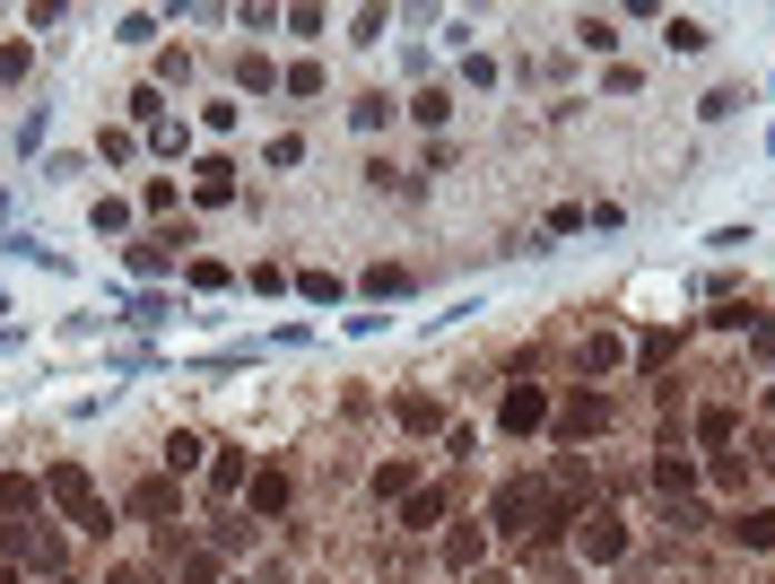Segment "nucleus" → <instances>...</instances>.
<instances>
[{
	"label": "nucleus",
	"instance_id": "23",
	"mask_svg": "<svg viewBox=\"0 0 775 584\" xmlns=\"http://www.w3.org/2000/svg\"><path fill=\"white\" fill-rule=\"evenodd\" d=\"M297 288H306L314 306H340V279H331V270H306V279H297Z\"/></svg>",
	"mask_w": 775,
	"mask_h": 584
},
{
	"label": "nucleus",
	"instance_id": "18",
	"mask_svg": "<svg viewBox=\"0 0 775 584\" xmlns=\"http://www.w3.org/2000/svg\"><path fill=\"white\" fill-rule=\"evenodd\" d=\"M27 70H36V44H0V88H18Z\"/></svg>",
	"mask_w": 775,
	"mask_h": 584
},
{
	"label": "nucleus",
	"instance_id": "27",
	"mask_svg": "<svg viewBox=\"0 0 775 584\" xmlns=\"http://www.w3.org/2000/svg\"><path fill=\"white\" fill-rule=\"evenodd\" d=\"M44 584H70V576H44Z\"/></svg>",
	"mask_w": 775,
	"mask_h": 584
},
{
	"label": "nucleus",
	"instance_id": "28",
	"mask_svg": "<svg viewBox=\"0 0 775 584\" xmlns=\"http://www.w3.org/2000/svg\"><path fill=\"white\" fill-rule=\"evenodd\" d=\"M767 410H775V393H767Z\"/></svg>",
	"mask_w": 775,
	"mask_h": 584
},
{
	"label": "nucleus",
	"instance_id": "26",
	"mask_svg": "<svg viewBox=\"0 0 775 584\" xmlns=\"http://www.w3.org/2000/svg\"><path fill=\"white\" fill-rule=\"evenodd\" d=\"M479 584H506V576H479Z\"/></svg>",
	"mask_w": 775,
	"mask_h": 584
},
{
	"label": "nucleus",
	"instance_id": "24",
	"mask_svg": "<svg viewBox=\"0 0 775 584\" xmlns=\"http://www.w3.org/2000/svg\"><path fill=\"white\" fill-rule=\"evenodd\" d=\"M113 584H157V576H149V567H122V576H113Z\"/></svg>",
	"mask_w": 775,
	"mask_h": 584
},
{
	"label": "nucleus",
	"instance_id": "25",
	"mask_svg": "<svg viewBox=\"0 0 775 584\" xmlns=\"http://www.w3.org/2000/svg\"><path fill=\"white\" fill-rule=\"evenodd\" d=\"M0 584H18V576H9V567H0Z\"/></svg>",
	"mask_w": 775,
	"mask_h": 584
},
{
	"label": "nucleus",
	"instance_id": "20",
	"mask_svg": "<svg viewBox=\"0 0 775 584\" xmlns=\"http://www.w3.org/2000/svg\"><path fill=\"white\" fill-rule=\"evenodd\" d=\"M375 488H384V497H410L418 472H410V463H384V472H375Z\"/></svg>",
	"mask_w": 775,
	"mask_h": 584
},
{
	"label": "nucleus",
	"instance_id": "2",
	"mask_svg": "<svg viewBox=\"0 0 775 584\" xmlns=\"http://www.w3.org/2000/svg\"><path fill=\"white\" fill-rule=\"evenodd\" d=\"M575 550H584L593 567L627 558V515H619V506H584V515H575Z\"/></svg>",
	"mask_w": 775,
	"mask_h": 584
},
{
	"label": "nucleus",
	"instance_id": "21",
	"mask_svg": "<svg viewBox=\"0 0 775 584\" xmlns=\"http://www.w3.org/2000/svg\"><path fill=\"white\" fill-rule=\"evenodd\" d=\"M166 263H175V254H166V236H149V245H131V270H149V279H157Z\"/></svg>",
	"mask_w": 775,
	"mask_h": 584
},
{
	"label": "nucleus",
	"instance_id": "11",
	"mask_svg": "<svg viewBox=\"0 0 775 584\" xmlns=\"http://www.w3.org/2000/svg\"><path fill=\"white\" fill-rule=\"evenodd\" d=\"M288 506V472L270 463V472H254V515H279Z\"/></svg>",
	"mask_w": 775,
	"mask_h": 584
},
{
	"label": "nucleus",
	"instance_id": "13",
	"mask_svg": "<svg viewBox=\"0 0 775 584\" xmlns=\"http://www.w3.org/2000/svg\"><path fill=\"white\" fill-rule=\"evenodd\" d=\"M209 488H218V497H236V488H245V454H236V445H218V463H209Z\"/></svg>",
	"mask_w": 775,
	"mask_h": 584
},
{
	"label": "nucleus",
	"instance_id": "9",
	"mask_svg": "<svg viewBox=\"0 0 775 584\" xmlns=\"http://www.w3.org/2000/svg\"><path fill=\"white\" fill-rule=\"evenodd\" d=\"M36 506H44V479H27V472L0 479V515H36Z\"/></svg>",
	"mask_w": 775,
	"mask_h": 584
},
{
	"label": "nucleus",
	"instance_id": "5",
	"mask_svg": "<svg viewBox=\"0 0 775 584\" xmlns=\"http://www.w3.org/2000/svg\"><path fill=\"white\" fill-rule=\"evenodd\" d=\"M506 427H515V436L549 427V393H540V384H515V393H506Z\"/></svg>",
	"mask_w": 775,
	"mask_h": 584
},
{
	"label": "nucleus",
	"instance_id": "15",
	"mask_svg": "<svg viewBox=\"0 0 775 584\" xmlns=\"http://www.w3.org/2000/svg\"><path fill=\"white\" fill-rule=\"evenodd\" d=\"M445 558H454V567H479V558H488V532H479V524H463L454 541H445Z\"/></svg>",
	"mask_w": 775,
	"mask_h": 584
},
{
	"label": "nucleus",
	"instance_id": "10",
	"mask_svg": "<svg viewBox=\"0 0 775 584\" xmlns=\"http://www.w3.org/2000/svg\"><path fill=\"white\" fill-rule=\"evenodd\" d=\"M654 488H663V497H688V488H697V472L679 463V445H663V463H654Z\"/></svg>",
	"mask_w": 775,
	"mask_h": 584
},
{
	"label": "nucleus",
	"instance_id": "6",
	"mask_svg": "<svg viewBox=\"0 0 775 584\" xmlns=\"http://www.w3.org/2000/svg\"><path fill=\"white\" fill-rule=\"evenodd\" d=\"M732 541H741V550H775V506H741V515H732Z\"/></svg>",
	"mask_w": 775,
	"mask_h": 584
},
{
	"label": "nucleus",
	"instance_id": "1",
	"mask_svg": "<svg viewBox=\"0 0 775 584\" xmlns=\"http://www.w3.org/2000/svg\"><path fill=\"white\" fill-rule=\"evenodd\" d=\"M44 497H52L79 532H113V506L97 497V479L79 472V463H52V472H44Z\"/></svg>",
	"mask_w": 775,
	"mask_h": 584
},
{
	"label": "nucleus",
	"instance_id": "17",
	"mask_svg": "<svg viewBox=\"0 0 775 584\" xmlns=\"http://www.w3.org/2000/svg\"><path fill=\"white\" fill-rule=\"evenodd\" d=\"M619 367V331H593V340H584V375H610Z\"/></svg>",
	"mask_w": 775,
	"mask_h": 584
},
{
	"label": "nucleus",
	"instance_id": "16",
	"mask_svg": "<svg viewBox=\"0 0 775 584\" xmlns=\"http://www.w3.org/2000/svg\"><path fill=\"white\" fill-rule=\"evenodd\" d=\"M697 445H706V454H724V445H732V410H724V402H706V419H697Z\"/></svg>",
	"mask_w": 775,
	"mask_h": 584
},
{
	"label": "nucleus",
	"instance_id": "22",
	"mask_svg": "<svg viewBox=\"0 0 775 584\" xmlns=\"http://www.w3.org/2000/svg\"><path fill=\"white\" fill-rule=\"evenodd\" d=\"M401 288H410V270H393V263L366 270V297H401Z\"/></svg>",
	"mask_w": 775,
	"mask_h": 584
},
{
	"label": "nucleus",
	"instance_id": "14",
	"mask_svg": "<svg viewBox=\"0 0 775 584\" xmlns=\"http://www.w3.org/2000/svg\"><path fill=\"white\" fill-rule=\"evenodd\" d=\"M131 515H140V524H157V515H175V488H166V479H149V488H131Z\"/></svg>",
	"mask_w": 775,
	"mask_h": 584
},
{
	"label": "nucleus",
	"instance_id": "8",
	"mask_svg": "<svg viewBox=\"0 0 775 584\" xmlns=\"http://www.w3.org/2000/svg\"><path fill=\"white\" fill-rule=\"evenodd\" d=\"M445 524V488H410V506H401V532H436Z\"/></svg>",
	"mask_w": 775,
	"mask_h": 584
},
{
	"label": "nucleus",
	"instance_id": "3",
	"mask_svg": "<svg viewBox=\"0 0 775 584\" xmlns=\"http://www.w3.org/2000/svg\"><path fill=\"white\" fill-rule=\"evenodd\" d=\"M540 506H549V488H540V479H506V488H497V532L531 541V532H540Z\"/></svg>",
	"mask_w": 775,
	"mask_h": 584
},
{
	"label": "nucleus",
	"instance_id": "19",
	"mask_svg": "<svg viewBox=\"0 0 775 584\" xmlns=\"http://www.w3.org/2000/svg\"><path fill=\"white\" fill-rule=\"evenodd\" d=\"M279 88H288V97H322V61H297V70L279 79Z\"/></svg>",
	"mask_w": 775,
	"mask_h": 584
},
{
	"label": "nucleus",
	"instance_id": "12",
	"mask_svg": "<svg viewBox=\"0 0 775 584\" xmlns=\"http://www.w3.org/2000/svg\"><path fill=\"white\" fill-rule=\"evenodd\" d=\"M401 427H410V436H436V427H445V402L410 393V402H401Z\"/></svg>",
	"mask_w": 775,
	"mask_h": 584
},
{
	"label": "nucleus",
	"instance_id": "4",
	"mask_svg": "<svg viewBox=\"0 0 775 584\" xmlns=\"http://www.w3.org/2000/svg\"><path fill=\"white\" fill-rule=\"evenodd\" d=\"M602 427H610V402H602V393H575L567 410H558V436H567V445H584V436H602Z\"/></svg>",
	"mask_w": 775,
	"mask_h": 584
},
{
	"label": "nucleus",
	"instance_id": "7",
	"mask_svg": "<svg viewBox=\"0 0 775 584\" xmlns=\"http://www.w3.org/2000/svg\"><path fill=\"white\" fill-rule=\"evenodd\" d=\"M192 192H201L209 210H218V201H236V166H227V158H201V175H192Z\"/></svg>",
	"mask_w": 775,
	"mask_h": 584
}]
</instances>
